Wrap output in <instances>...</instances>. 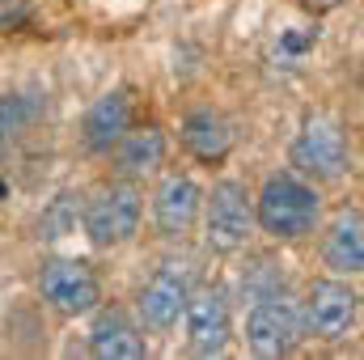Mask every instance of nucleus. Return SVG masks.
<instances>
[{
	"mask_svg": "<svg viewBox=\"0 0 364 360\" xmlns=\"http://www.w3.org/2000/svg\"><path fill=\"white\" fill-rule=\"evenodd\" d=\"M208 203V221H203V242L212 255H233L246 246L250 229H255V199L246 191V182L220 179L212 186V195H203Z\"/></svg>",
	"mask_w": 364,
	"mask_h": 360,
	"instance_id": "f03ea898",
	"label": "nucleus"
},
{
	"mask_svg": "<svg viewBox=\"0 0 364 360\" xmlns=\"http://www.w3.org/2000/svg\"><path fill=\"white\" fill-rule=\"evenodd\" d=\"M309 43H314V34H284V47L288 51H305Z\"/></svg>",
	"mask_w": 364,
	"mask_h": 360,
	"instance_id": "6ab92c4d",
	"label": "nucleus"
},
{
	"mask_svg": "<svg viewBox=\"0 0 364 360\" xmlns=\"http://www.w3.org/2000/svg\"><path fill=\"white\" fill-rule=\"evenodd\" d=\"M140 212H144V203H140V191L132 186V179L114 182V186H102L90 203L81 208L85 238H90L93 246H102V250L123 246V242L136 238V229H140Z\"/></svg>",
	"mask_w": 364,
	"mask_h": 360,
	"instance_id": "20e7f679",
	"label": "nucleus"
},
{
	"mask_svg": "<svg viewBox=\"0 0 364 360\" xmlns=\"http://www.w3.org/2000/svg\"><path fill=\"white\" fill-rule=\"evenodd\" d=\"M292 166L305 174V179H322L335 182L348 174V162H352V149H348V136L343 127L331 119V115H309L288 149Z\"/></svg>",
	"mask_w": 364,
	"mask_h": 360,
	"instance_id": "7ed1b4c3",
	"label": "nucleus"
},
{
	"mask_svg": "<svg viewBox=\"0 0 364 360\" xmlns=\"http://www.w3.org/2000/svg\"><path fill=\"white\" fill-rule=\"evenodd\" d=\"M166 166V132L161 127H140L123 132L114 144V170L123 179H149Z\"/></svg>",
	"mask_w": 364,
	"mask_h": 360,
	"instance_id": "4468645a",
	"label": "nucleus"
},
{
	"mask_svg": "<svg viewBox=\"0 0 364 360\" xmlns=\"http://www.w3.org/2000/svg\"><path fill=\"white\" fill-rule=\"evenodd\" d=\"M0 195H4V182H0Z\"/></svg>",
	"mask_w": 364,
	"mask_h": 360,
	"instance_id": "aec40b11",
	"label": "nucleus"
},
{
	"mask_svg": "<svg viewBox=\"0 0 364 360\" xmlns=\"http://www.w3.org/2000/svg\"><path fill=\"white\" fill-rule=\"evenodd\" d=\"M90 352L97 360H144V335L123 309H102L90 327Z\"/></svg>",
	"mask_w": 364,
	"mask_h": 360,
	"instance_id": "f8f14e48",
	"label": "nucleus"
},
{
	"mask_svg": "<svg viewBox=\"0 0 364 360\" xmlns=\"http://www.w3.org/2000/svg\"><path fill=\"white\" fill-rule=\"evenodd\" d=\"M182 144L203 162H220L233 149V123L220 110H191L182 119Z\"/></svg>",
	"mask_w": 364,
	"mask_h": 360,
	"instance_id": "2eb2a0df",
	"label": "nucleus"
},
{
	"mask_svg": "<svg viewBox=\"0 0 364 360\" xmlns=\"http://www.w3.org/2000/svg\"><path fill=\"white\" fill-rule=\"evenodd\" d=\"M186 297H191V263L170 259L149 275V284L140 292V314L153 331H170L186 309Z\"/></svg>",
	"mask_w": 364,
	"mask_h": 360,
	"instance_id": "6e6552de",
	"label": "nucleus"
},
{
	"mask_svg": "<svg viewBox=\"0 0 364 360\" xmlns=\"http://www.w3.org/2000/svg\"><path fill=\"white\" fill-rule=\"evenodd\" d=\"M322 259L326 268L339 271V275H360L364 271V221H360V208H343L326 238H322Z\"/></svg>",
	"mask_w": 364,
	"mask_h": 360,
	"instance_id": "ddd939ff",
	"label": "nucleus"
},
{
	"mask_svg": "<svg viewBox=\"0 0 364 360\" xmlns=\"http://www.w3.org/2000/svg\"><path fill=\"white\" fill-rule=\"evenodd\" d=\"M127 123H132V93L127 90H110L85 110L81 140H85L90 153H110V149L119 144V136L127 132Z\"/></svg>",
	"mask_w": 364,
	"mask_h": 360,
	"instance_id": "9b49d317",
	"label": "nucleus"
},
{
	"mask_svg": "<svg viewBox=\"0 0 364 360\" xmlns=\"http://www.w3.org/2000/svg\"><path fill=\"white\" fill-rule=\"evenodd\" d=\"M77 225H81V195H73V191H60V195H55V199L43 208L38 233H43V242H60V238L77 233Z\"/></svg>",
	"mask_w": 364,
	"mask_h": 360,
	"instance_id": "dca6fc26",
	"label": "nucleus"
},
{
	"mask_svg": "<svg viewBox=\"0 0 364 360\" xmlns=\"http://www.w3.org/2000/svg\"><path fill=\"white\" fill-rule=\"evenodd\" d=\"M279 292H288L279 263H272V259H250V268L242 271V297L246 301H263V297H279Z\"/></svg>",
	"mask_w": 364,
	"mask_h": 360,
	"instance_id": "f3484780",
	"label": "nucleus"
},
{
	"mask_svg": "<svg viewBox=\"0 0 364 360\" xmlns=\"http://www.w3.org/2000/svg\"><path fill=\"white\" fill-rule=\"evenodd\" d=\"M199 208H203V186L186 174H170V179H161L157 195H153V225L161 238L174 242L195 225Z\"/></svg>",
	"mask_w": 364,
	"mask_h": 360,
	"instance_id": "9d476101",
	"label": "nucleus"
},
{
	"mask_svg": "<svg viewBox=\"0 0 364 360\" xmlns=\"http://www.w3.org/2000/svg\"><path fill=\"white\" fill-rule=\"evenodd\" d=\"M186 339L199 356H220L225 344H229V297L220 288H203V292H191L186 297Z\"/></svg>",
	"mask_w": 364,
	"mask_h": 360,
	"instance_id": "1a4fd4ad",
	"label": "nucleus"
},
{
	"mask_svg": "<svg viewBox=\"0 0 364 360\" xmlns=\"http://www.w3.org/2000/svg\"><path fill=\"white\" fill-rule=\"evenodd\" d=\"M301 327H305V318H301V309L292 305L288 292L263 297L246 314V348L263 360H279L301 344Z\"/></svg>",
	"mask_w": 364,
	"mask_h": 360,
	"instance_id": "39448f33",
	"label": "nucleus"
},
{
	"mask_svg": "<svg viewBox=\"0 0 364 360\" xmlns=\"http://www.w3.org/2000/svg\"><path fill=\"white\" fill-rule=\"evenodd\" d=\"M43 110V102H34V97H21V93H9V97H0V140H9V136H17L34 115Z\"/></svg>",
	"mask_w": 364,
	"mask_h": 360,
	"instance_id": "a211bd4d",
	"label": "nucleus"
},
{
	"mask_svg": "<svg viewBox=\"0 0 364 360\" xmlns=\"http://www.w3.org/2000/svg\"><path fill=\"white\" fill-rule=\"evenodd\" d=\"M38 292L64 318L90 314V309H97V301H102V284H97L93 268L81 263V259H51V263H43V271H38Z\"/></svg>",
	"mask_w": 364,
	"mask_h": 360,
	"instance_id": "0eeeda50",
	"label": "nucleus"
},
{
	"mask_svg": "<svg viewBox=\"0 0 364 360\" xmlns=\"http://www.w3.org/2000/svg\"><path fill=\"white\" fill-rule=\"evenodd\" d=\"M356 318H360V297H356V288H348V280L322 275V280L309 284V297H305L309 335H318L326 344H339L356 331Z\"/></svg>",
	"mask_w": 364,
	"mask_h": 360,
	"instance_id": "423d86ee",
	"label": "nucleus"
},
{
	"mask_svg": "<svg viewBox=\"0 0 364 360\" xmlns=\"http://www.w3.org/2000/svg\"><path fill=\"white\" fill-rule=\"evenodd\" d=\"M318 216H322V195L314 191V182L296 179V174H272L255 199L259 229L279 242H296V238L314 233Z\"/></svg>",
	"mask_w": 364,
	"mask_h": 360,
	"instance_id": "f257e3e1",
	"label": "nucleus"
}]
</instances>
